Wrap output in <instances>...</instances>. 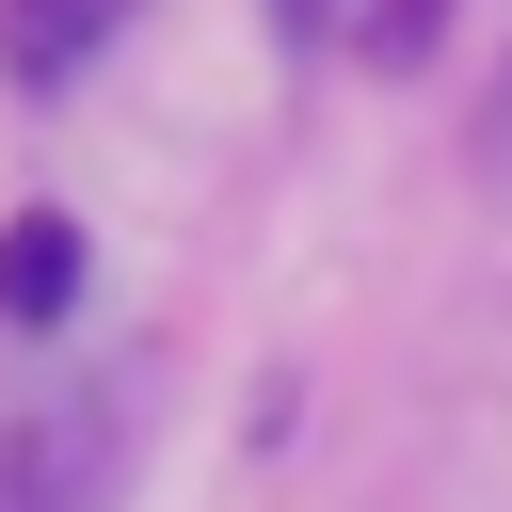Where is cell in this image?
<instances>
[{
    "label": "cell",
    "instance_id": "6da1fadb",
    "mask_svg": "<svg viewBox=\"0 0 512 512\" xmlns=\"http://www.w3.org/2000/svg\"><path fill=\"white\" fill-rule=\"evenodd\" d=\"M112 480H128V368L0 384V512H112Z\"/></svg>",
    "mask_w": 512,
    "mask_h": 512
},
{
    "label": "cell",
    "instance_id": "7a4b0ae2",
    "mask_svg": "<svg viewBox=\"0 0 512 512\" xmlns=\"http://www.w3.org/2000/svg\"><path fill=\"white\" fill-rule=\"evenodd\" d=\"M80 304V224L64 208H16L0 224V320H64Z\"/></svg>",
    "mask_w": 512,
    "mask_h": 512
},
{
    "label": "cell",
    "instance_id": "3957f363",
    "mask_svg": "<svg viewBox=\"0 0 512 512\" xmlns=\"http://www.w3.org/2000/svg\"><path fill=\"white\" fill-rule=\"evenodd\" d=\"M112 16H128V0H0V64H16V80H80Z\"/></svg>",
    "mask_w": 512,
    "mask_h": 512
},
{
    "label": "cell",
    "instance_id": "277c9868",
    "mask_svg": "<svg viewBox=\"0 0 512 512\" xmlns=\"http://www.w3.org/2000/svg\"><path fill=\"white\" fill-rule=\"evenodd\" d=\"M352 32H368V64H416V48H432V32H448V0H368V16H352Z\"/></svg>",
    "mask_w": 512,
    "mask_h": 512
}]
</instances>
